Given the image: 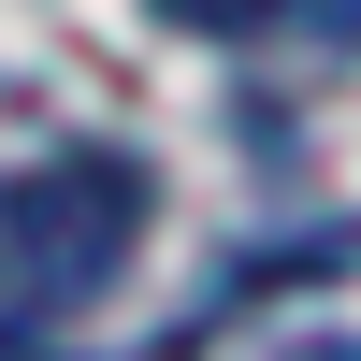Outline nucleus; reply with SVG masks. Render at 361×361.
<instances>
[{
  "instance_id": "f257e3e1",
  "label": "nucleus",
  "mask_w": 361,
  "mask_h": 361,
  "mask_svg": "<svg viewBox=\"0 0 361 361\" xmlns=\"http://www.w3.org/2000/svg\"><path fill=\"white\" fill-rule=\"evenodd\" d=\"M145 217H159V173L130 145H73V159H29L0 188V304L15 318H73L130 275Z\"/></svg>"
},
{
  "instance_id": "f03ea898",
  "label": "nucleus",
  "mask_w": 361,
  "mask_h": 361,
  "mask_svg": "<svg viewBox=\"0 0 361 361\" xmlns=\"http://www.w3.org/2000/svg\"><path fill=\"white\" fill-rule=\"evenodd\" d=\"M159 15H173V29H202V44H246V29H275L289 0H159Z\"/></svg>"
},
{
  "instance_id": "7ed1b4c3",
  "label": "nucleus",
  "mask_w": 361,
  "mask_h": 361,
  "mask_svg": "<svg viewBox=\"0 0 361 361\" xmlns=\"http://www.w3.org/2000/svg\"><path fill=\"white\" fill-rule=\"evenodd\" d=\"M304 361H361V347H304Z\"/></svg>"
}]
</instances>
